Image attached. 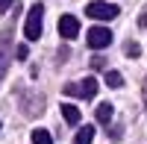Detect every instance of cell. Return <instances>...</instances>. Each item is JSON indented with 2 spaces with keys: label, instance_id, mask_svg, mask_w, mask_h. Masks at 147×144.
I'll return each mask as SVG.
<instances>
[{
  "label": "cell",
  "instance_id": "obj_16",
  "mask_svg": "<svg viewBox=\"0 0 147 144\" xmlns=\"http://www.w3.org/2000/svg\"><path fill=\"white\" fill-rule=\"evenodd\" d=\"M141 94H144V109H147V79H144V88H141Z\"/></svg>",
  "mask_w": 147,
  "mask_h": 144
},
{
  "label": "cell",
  "instance_id": "obj_17",
  "mask_svg": "<svg viewBox=\"0 0 147 144\" xmlns=\"http://www.w3.org/2000/svg\"><path fill=\"white\" fill-rule=\"evenodd\" d=\"M138 24H141V27H147V15H141V18H138Z\"/></svg>",
  "mask_w": 147,
  "mask_h": 144
},
{
  "label": "cell",
  "instance_id": "obj_6",
  "mask_svg": "<svg viewBox=\"0 0 147 144\" xmlns=\"http://www.w3.org/2000/svg\"><path fill=\"white\" fill-rule=\"evenodd\" d=\"M77 32H80V21L74 15H62L59 18V35H62V38H77Z\"/></svg>",
  "mask_w": 147,
  "mask_h": 144
},
{
  "label": "cell",
  "instance_id": "obj_4",
  "mask_svg": "<svg viewBox=\"0 0 147 144\" xmlns=\"http://www.w3.org/2000/svg\"><path fill=\"white\" fill-rule=\"evenodd\" d=\"M112 44V30H106V27H91L88 30V47H109Z\"/></svg>",
  "mask_w": 147,
  "mask_h": 144
},
{
  "label": "cell",
  "instance_id": "obj_15",
  "mask_svg": "<svg viewBox=\"0 0 147 144\" xmlns=\"http://www.w3.org/2000/svg\"><path fill=\"white\" fill-rule=\"evenodd\" d=\"M12 3H15V0H0V15H3V12H6Z\"/></svg>",
  "mask_w": 147,
  "mask_h": 144
},
{
  "label": "cell",
  "instance_id": "obj_10",
  "mask_svg": "<svg viewBox=\"0 0 147 144\" xmlns=\"http://www.w3.org/2000/svg\"><path fill=\"white\" fill-rule=\"evenodd\" d=\"M32 144H53V135L38 127V129H32Z\"/></svg>",
  "mask_w": 147,
  "mask_h": 144
},
{
  "label": "cell",
  "instance_id": "obj_3",
  "mask_svg": "<svg viewBox=\"0 0 147 144\" xmlns=\"http://www.w3.org/2000/svg\"><path fill=\"white\" fill-rule=\"evenodd\" d=\"M65 94H68V97H74V94H77V97H94V94H97V79L94 77H85L80 85H77V82H68Z\"/></svg>",
  "mask_w": 147,
  "mask_h": 144
},
{
  "label": "cell",
  "instance_id": "obj_8",
  "mask_svg": "<svg viewBox=\"0 0 147 144\" xmlns=\"http://www.w3.org/2000/svg\"><path fill=\"white\" fill-rule=\"evenodd\" d=\"M94 118H97V124H112V103H100L94 109Z\"/></svg>",
  "mask_w": 147,
  "mask_h": 144
},
{
  "label": "cell",
  "instance_id": "obj_7",
  "mask_svg": "<svg viewBox=\"0 0 147 144\" xmlns=\"http://www.w3.org/2000/svg\"><path fill=\"white\" fill-rule=\"evenodd\" d=\"M94 141V127L91 124H85L77 129V138H74V144H91Z\"/></svg>",
  "mask_w": 147,
  "mask_h": 144
},
{
  "label": "cell",
  "instance_id": "obj_11",
  "mask_svg": "<svg viewBox=\"0 0 147 144\" xmlns=\"http://www.w3.org/2000/svg\"><path fill=\"white\" fill-rule=\"evenodd\" d=\"M106 85L109 88H121V85H124V77H121L118 71H109V74H106Z\"/></svg>",
  "mask_w": 147,
  "mask_h": 144
},
{
  "label": "cell",
  "instance_id": "obj_9",
  "mask_svg": "<svg viewBox=\"0 0 147 144\" xmlns=\"http://www.w3.org/2000/svg\"><path fill=\"white\" fill-rule=\"evenodd\" d=\"M62 118H65L68 124H80V109H77V106H71V103H65V106H62Z\"/></svg>",
  "mask_w": 147,
  "mask_h": 144
},
{
  "label": "cell",
  "instance_id": "obj_12",
  "mask_svg": "<svg viewBox=\"0 0 147 144\" xmlns=\"http://www.w3.org/2000/svg\"><path fill=\"white\" fill-rule=\"evenodd\" d=\"M127 56H129V59H138V56H141V47H138L136 41H127Z\"/></svg>",
  "mask_w": 147,
  "mask_h": 144
},
{
  "label": "cell",
  "instance_id": "obj_2",
  "mask_svg": "<svg viewBox=\"0 0 147 144\" xmlns=\"http://www.w3.org/2000/svg\"><path fill=\"white\" fill-rule=\"evenodd\" d=\"M85 15L94 18V21H112L121 15V9L115 3H106V0H91L88 6H85Z\"/></svg>",
  "mask_w": 147,
  "mask_h": 144
},
{
  "label": "cell",
  "instance_id": "obj_14",
  "mask_svg": "<svg viewBox=\"0 0 147 144\" xmlns=\"http://www.w3.org/2000/svg\"><path fill=\"white\" fill-rule=\"evenodd\" d=\"M103 65H106V59H103V56H91V68H94V71H97V68H103Z\"/></svg>",
  "mask_w": 147,
  "mask_h": 144
},
{
  "label": "cell",
  "instance_id": "obj_13",
  "mask_svg": "<svg viewBox=\"0 0 147 144\" xmlns=\"http://www.w3.org/2000/svg\"><path fill=\"white\" fill-rule=\"evenodd\" d=\"M15 56H18V59H21V62H24V59H27V56H30V50H27V44H21V47H18V50H15Z\"/></svg>",
  "mask_w": 147,
  "mask_h": 144
},
{
  "label": "cell",
  "instance_id": "obj_1",
  "mask_svg": "<svg viewBox=\"0 0 147 144\" xmlns=\"http://www.w3.org/2000/svg\"><path fill=\"white\" fill-rule=\"evenodd\" d=\"M41 18H44V6L41 3L30 6L27 21H24V35H27V41H38L41 38Z\"/></svg>",
  "mask_w": 147,
  "mask_h": 144
},
{
  "label": "cell",
  "instance_id": "obj_5",
  "mask_svg": "<svg viewBox=\"0 0 147 144\" xmlns=\"http://www.w3.org/2000/svg\"><path fill=\"white\" fill-rule=\"evenodd\" d=\"M9 47H12V30H3L0 32V79L9 71Z\"/></svg>",
  "mask_w": 147,
  "mask_h": 144
}]
</instances>
